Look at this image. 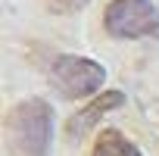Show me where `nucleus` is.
<instances>
[{
	"label": "nucleus",
	"mask_w": 159,
	"mask_h": 156,
	"mask_svg": "<svg viewBox=\"0 0 159 156\" xmlns=\"http://www.w3.org/2000/svg\"><path fill=\"white\" fill-rule=\"evenodd\" d=\"M53 137V112L44 100H25L7 116V140L16 156H47Z\"/></svg>",
	"instance_id": "nucleus-1"
},
{
	"label": "nucleus",
	"mask_w": 159,
	"mask_h": 156,
	"mask_svg": "<svg viewBox=\"0 0 159 156\" xmlns=\"http://www.w3.org/2000/svg\"><path fill=\"white\" fill-rule=\"evenodd\" d=\"M103 25L112 38H159V10L153 0H112L103 13Z\"/></svg>",
	"instance_id": "nucleus-2"
},
{
	"label": "nucleus",
	"mask_w": 159,
	"mask_h": 156,
	"mask_svg": "<svg viewBox=\"0 0 159 156\" xmlns=\"http://www.w3.org/2000/svg\"><path fill=\"white\" fill-rule=\"evenodd\" d=\"M106 81V69L88 56H56L50 66V85L66 100H81L100 91Z\"/></svg>",
	"instance_id": "nucleus-3"
},
{
	"label": "nucleus",
	"mask_w": 159,
	"mask_h": 156,
	"mask_svg": "<svg viewBox=\"0 0 159 156\" xmlns=\"http://www.w3.org/2000/svg\"><path fill=\"white\" fill-rule=\"evenodd\" d=\"M122 103H125V97H122L119 91H106V94H100L88 109H81L78 116H72V122H69V134H72V137L88 134V131H91V125H94V122H100V116H106L109 109H116V106H122Z\"/></svg>",
	"instance_id": "nucleus-4"
},
{
	"label": "nucleus",
	"mask_w": 159,
	"mask_h": 156,
	"mask_svg": "<svg viewBox=\"0 0 159 156\" xmlns=\"http://www.w3.org/2000/svg\"><path fill=\"white\" fill-rule=\"evenodd\" d=\"M91 156H140V150H137V147H134L122 131L106 128V131L97 137V144H94Z\"/></svg>",
	"instance_id": "nucleus-5"
},
{
	"label": "nucleus",
	"mask_w": 159,
	"mask_h": 156,
	"mask_svg": "<svg viewBox=\"0 0 159 156\" xmlns=\"http://www.w3.org/2000/svg\"><path fill=\"white\" fill-rule=\"evenodd\" d=\"M81 7H88V0H47V10L53 13H78Z\"/></svg>",
	"instance_id": "nucleus-6"
}]
</instances>
